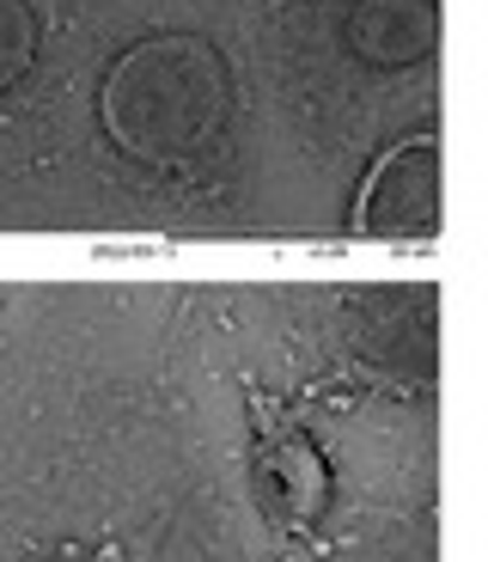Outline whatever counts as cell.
Listing matches in <instances>:
<instances>
[{
  "label": "cell",
  "instance_id": "2",
  "mask_svg": "<svg viewBox=\"0 0 488 562\" xmlns=\"http://www.w3.org/2000/svg\"><path fill=\"white\" fill-rule=\"evenodd\" d=\"M0 257H452V0H0Z\"/></svg>",
  "mask_w": 488,
  "mask_h": 562
},
{
  "label": "cell",
  "instance_id": "1",
  "mask_svg": "<svg viewBox=\"0 0 488 562\" xmlns=\"http://www.w3.org/2000/svg\"><path fill=\"white\" fill-rule=\"evenodd\" d=\"M452 257H0V562H446Z\"/></svg>",
  "mask_w": 488,
  "mask_h": 562
}]
</instances>
